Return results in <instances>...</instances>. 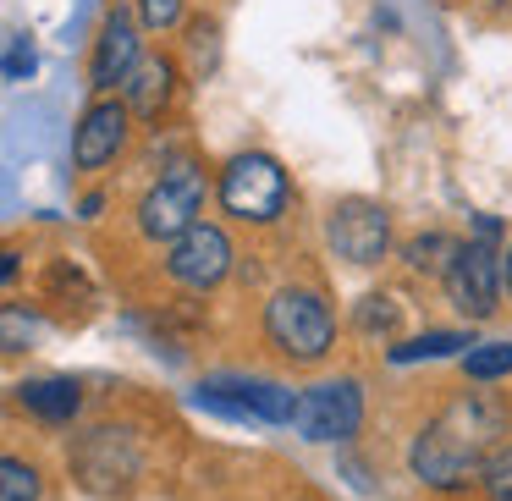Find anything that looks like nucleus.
I'll return each mask as SVG.
<instances>
[{
    "instance_id": "20e7f679",
    "label": "nucleus",
    "mask_w": 512,
    "mask_h": 501,
    "mask_svg": "<svg viewBox=\"0 0 512 501\" xmlns=\"http://www.w3.org/2000/svg\"><path fill=\"white\" fill-rule=\"evenodd\" d=\"M193 402L226 419H248V424H292L298 419V397L276 380H254V375H215L193 391Z\"/></svg>"
},
{
    "instance_id": "f257e3e1",
    "label": "nucleus",
    "mask_w": 512,
    "mask_h": 501,
    "mask_svg": "<svg viewBox=\"0 0 512 501\" xmlns=\"http://www.w3.org/2000/svg\"><path fill=\"white\" fill-rule=\"evenodd\" d=\"M501 435H507V402L490 397V391H463L413 435L408 463L430 490H463L485 479L490 457L507 446Z\"/></svg>"
},
{
    "instance_id": "aec40b11",
    "label": "nucleus",
    "mask_w": 512,
    "mask_h": 501,
    "mask_svg": "<svg viewBox=\"0 0 512 501\" xmlns=\"http://www.w3.org/2000/svg\"><path fill=\"white\" fill-rule=\"evenodd\" d=\"M479 485H485L490 501H512V441L490 457V468H485V479H479Z\"/></svg>"
},
{
    "instance_id": "6ab92c4d",
    "label": "nucleus",
    "mask_w": 512,
    "mask_h": 501,
    "mask_svg": "<svg viewBox=\"0 0 512 501\" xmlns=\"http://www.w3.org/2000/svg\"><path fill=\"white\" fill-rule=\"evenodd\" d=\"M397 320H402V309H397V298H386V292H369L364 303H358V331H397Z\"/></svg>"
},
{
    "instance_id": "393cba45",
    "label": "nucleus",
    "mask_w": 512,
    "mask_h": 501,
    "mask_svg": "<svg viewBox=\"0 0 512 501\" xmlns=\"http://www.w3.org/2000/svg\"><path fill=\"white\" fill-rule=\"evenodd\" d=\"M501 270H507V298H512V248L501 254Z\"/></svg>"
},
{
    "instance_id": "9d476101",
    "label": "nucleus",
    "mask_w": 512,
    "mask_h": 501,
    "mask_svg": "<svg viewBox=\"0 0 512 501\" xmlns=\"http://www.w3.org/2000/svg\"><path fill=\"white\" fill-rule=\"evenodd\" d=\"M127 116H133V111H127V100L89 105V111H83V122H78V133H72V166H78V171H100L105 160L122 155Z\"/></svg>"
},
{
    "instance_id": "423d86ee",
    "label": "nucleus",
    "mask_w": 512,
    "mask_h": 501,
    "mask_svg": "<svg viewBox=\"0 0 512 501\" xmlns=\"http://www.w3.org/2000/svg\"><path fill=\"white\" fill-rule=\"evenodd\" d=\"M446 298L468 314V320H490L501 309V292H507V270H501V254L490 248V237H474V243L457 248L452 270H446Z\"/></svg>"
},
{
    "instance_id": "5701e85b",
    "label": "nucleus",
    "mask_w": 512,
    "mask_h": 501,
    "mask_svg": "<svg viewBox=\"0 0 512 501\" xmlns=\"http://www.w3.org/2000/svg\"><path fill=\"white\" fill-rule=\"evenodd\" d=\"M100 210H105V199H100V193H89V199H83V221H94Z\"/></svg>"
},
{
    "instance_id": "f3484780",
    "label": "nucleus",
    "mask_w": 512,
    "mask_h": 501,
    "mask_svg": "<svg viewBox=\"0 0 512 501\" xmlns=\"http://www.w3.org/2000/svg\"><path fill=\"white\" fill-rule=\"evenodd\" d=\"M457 237H446V232H430V237H419V243H408V265L413 270H452V259H457Z\"/></svg>"
},
{
    "instance_id": "412c9836",
    "label": "nucleus",
    "mask_w": 512,
    "mask_h": 501,
    "mask_svg": "<svg viewBox=\"0 0 512 501\" xmlns=\"http://www.w3.org/2000/svg\"><path fill=\"white\" fill-rule=\"evenodd\" d=\"M34 67H39L34 50H28V39L17 34L12 45H6V83H28V78H34Z\"/></svg>"
},
{
    "instance_id": "dca6fc26",
    "label": "nucleus",
    "mask_w": 512,
    "mask_h": 501,
    "mask_svg": "<svg viewBox=\"0 0 512 501\" xmlns=\"http://www.w3.org/2000/svg\"><path fill=\"white\" fill-rule=\"evenodd\" d=\"M463 375L468 380H501L512 375V342H479L463 353Z\"/></svg>"
},
{
    "instance_id": "9b49d317",
    "label": "nucleus",
    "mask_w": 512,
    "mask_h": 501,
    "mask_svg": "<svg viewBox=\"0 0 512 501\" xmlns=\"http://www.w3.org/2000/svg\"><path fill=\"white\" fill-rule=\"evenodd\" d=\"M78 474L89 479L94 490H116V485H127V479L138 474V457H133V441H127V430H94V435H83V446H78Z\"/></svg>"
},
{
    "instance_id": "4be33fe9",
    "label": "nucleus",
    "mask_w": 512,
    "mask_h": 501,
    "mask_svg": "<svg viewBox=\"0 0 512 501\" xmlns=\"http://www.w3.org/2000/svg\"><path fill=\"white\" fill-rule=\"evenodd\" d=\"M138 12H144L149 28H171L182 17V0H138Z\"/></svg>"
},
{
    "instance_id": "b1692460",
    "label": "nucleus",
    "mask_w": 512,
    "mask_h": 501,
    "mask_svg": "<svg viewBox=\"0 0 512 501\" xmlns=\"http://www.w3.org/2000/svg\"><path fill=\"white\" fill-rule=\"evenodd\" d=\"M17 259H23V254H6V265H0V276H6V287H12V281H17V270H23Z\"/></svg>"
},
{
    "instance_id": "f8f14e48",
    "label": "nucleus",
    "mask_w": 512,
    "mask_h": 501,
    "mask_svg": "<svg viewBox=\"0 0 512 501\" xmlns=\"http://www.w3.org/2000/svg\"><path fill=\"white\" fill-rule=\"evenodd\" d=\"M138 28L127 12H111L100 28V45H94V61H89V78L94 89H116V83H127L138 72Z\"/></svg>"
},
{
    "instance_id": "f03ea898",
    "label": "nucleus",
    "mask_w": 512,
    "mask_h": 501,
    "mask_svg": "<svg viewBox=\"0 0 512 501\" xmlns=\"http://www.w3.org/2000/svg\"><path fill=\"white\" fill-rule=\"evenodd\" d=\"M265 336L281 358H292V364H320L336 342V320H331L320 292L281 287L276 298L265 303Z\"/></svg>"
},
{
    "instance_id": "4468645a",
    "label": "nucleus",
    "mask_w": 512,
    "mask_h": 501,
    "mask_svg": "<svg viewBox=\"0 0 512 501\" xmlns=\"http://www.w3.org/2000/svg\"><path fill=\"white\" fill-rule=\"evenodd\" d=\"M171 61H160V56H149V61H138V72L122 83V94H127V111L133 116H160L166 111V100H171Z\"/></svg>"
},
{
    "instance_id": "ddd939ff",
    "label": "nucleus",
    "mask_w": 512,
    "mask_h": 501,
    "mask_svg": "<svg viewBox=\"0 0 512 501\" xmlns=\"http://www.w3.org/2000/svg\"><path fill=\"white\" fill-rule=\"evenodd\" d=\"M17 402L45 424H72L83 408V391H78V380H67V375H45V380H23V386H17Z\"/></svg>"
},
{
    "instance_id": "39448f33",
    "label": "nucleus",
    "mask_w": 512,
    "mask_h": 501,
    "mask_svg": "<svg viewBox=\"0 0 512 501\" xmlns=\"http://www.w3.org/2000/svg\"><path fill=\"white\" fill-rule=\"evenodd\" d=\"M215 199L237 221H276L281 204H287V171L270 155H237V160H226Z\"/></svg>"
},
{
    "instance_id": "1a4fd4ad",
    "label": "nucleus",
    "mask_w": 512,
    "mask_h": 501,
    "mask_svg": "<svg viewBox=\"0 0 512 501\" xmlns=\"http://www.w3.org/2000/svg\"><path fill=\"white\" fill-rule=\"evenodd\" d=\"M226 270H232V237H226L221 226L199 221L188 237H177V243L166 248V276L177 281V287H188V292L221 287Z\"/></svg>"
},
{
    "instance_id": "2eb2a0df",
    "label": "nucleus",
    "mask_w": 512,
    "mask_h": 501,
    "mask_svg": "<svg viewBox=\"0 0 512 501\" xmlns=\"http://www.w3.org/2000/svg\"><path fill=\"white\" fill-rule=\"evenodd\" d=\"M457 347H474L463 331H424V336H413V342H402V347H391V364H419V358H452Z\"/></svg>"
},
{
    "instance_id": "6e6552de",
    "label": "nucleus",
    "mask_w": 512,
    "mask_h": 501,
    "mask_svg": "<svg viewBox=\"0 0 512 501\" xmlns=\"http://www.w3.org/2000/svg\"><path fill=\"white\" fill-rule=\"evenodd\" d=\"M325 237H331V248L347 265H380L391 248V215L375 199H342V204H331Z\"/></svg>"
},
{
    "instance_id": "a211bd4d",
    "label": "nucleus",
    "mask_w": 512,
    "mask_h": 501,
    "mask_svg": "<svg viewBox=\"0 0 512 501\" xmlns=\"http://www.w3.org/2000/svg\"><path fill=\"white\" fill-rule=\"evenodd\" d=\"M0 501H39V468L23 457L0 463Z\"/></svg>"
},
{
    "instance_id": "0eeeda50",
    "label": "nucleus",
    "mask_w": 512,
    "mask_h": 501,
    "mask_svg": "<svg viewBox=\"0 0 512 501\" xmlns=\"http://www.w3.org/2000/svg\"><path fill=\"white\" fill-rule=\"evenodd\" d=\"M358 424H364V386L358 380H320V386L298 391V419H292V430L303 435V441H347V435H358Z\"/></svg>"
},
{
    "instance_id": "7ed1b4c3",
    "label": "nucleus",
    "mask_w": 512,
    "mask_h": 501,
    "mask_svg": "<svg viewBox=\"0 0 512 501\" xmlns=\"http://www.w3.org/2000/svg\"><path fill=\"white\" fill-rule=\"evenodd\" d=\"M199 204H204V171L199 166H171L155 188L138 204V232L155 237V243H177L199 226Z\"/></svg>"
}]
</instances>
